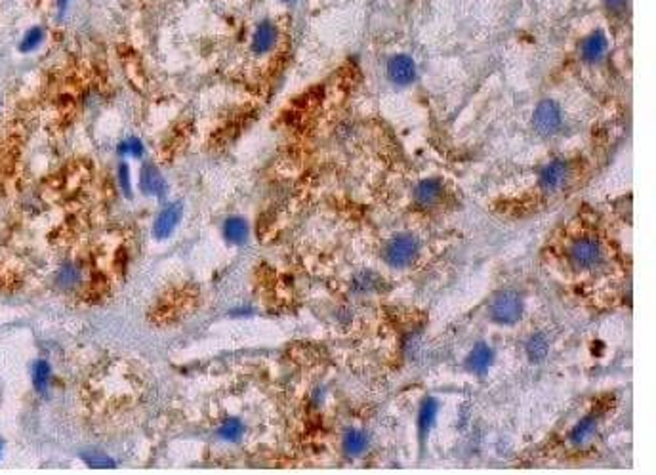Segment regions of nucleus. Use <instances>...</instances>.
I'll list each match as a JSON object with an SVG mask.
<instances>
[{
  "label": "nucleus",
  "mask_w": 656,
  "mask_h": 475,
  "mask_svg": "<svg viewBox=\"0 0 656 475\" xmlns=\"http://www.w3.org/2000/svg\"><path fill=\"white\" fill-rule=\"evenodd\" d=\"M420 244L418 237L413 233H399L395 235L384 248V260L388 263L389 268H408L413 265L420 256Z\"/></svg>",
  "instance_id": "f257e3e1"
},
{
  "label": "nucleus",
  "mask_w": 656,
  "mask_h": 475,
  "mask_svg": "<svg viewBox=\"0 0 656 475\" xmlns=\"http://www.w3.org/2000/svg\"><path fill=\"white\" fill-rule=\"evenodd\" d=\"M525 311V302L515 290H506L500 292L490 304V319L496 325L513 326L521 321Z\"/></svg>",
  "instance_id": "f03ea898"
},
{
  "label": "nucleus",
  "mask_w": 656,
  "mask_h": 475,
  "mask_svg": "<svg viewBox=\"0 0 656 475\" xmlns=\"http://www.w3.org/2000/svg\"><path fill=\"white\" fill-rule=\"evenodd\" d=\"M570 263L580 271H592L597 265H601L605 252L597 239L594 237H580L576 239L569 252Z\"/></svg>",
  "instance_id": "7ed1b4c3"
},
{
  "label": "nucleus",
  "mask_w": 656,
  "mask_h": 475,
  "mask_svg": "<svg viewBox=\"0 0 656 475\" xmlns=\"http://www.w3.org/2000/svg\"><path fill=\"white\" fill-rule=\"evenodd\" d=\"M563 126V109L553 100H542L532 113V128L542 138H551Z\"/></svg>",
  "instance_id": "20e7f679"
},
{
  "label": "nucleus",
  "mask_w": 656,
  "mask_h": 475,
  "mask_svg": "<svg viewBox=\"0 0 656 475\" xmlns=\"http://www.w3.org/2000/svg\"><path fill=\"white\" fill-rule=\"evenodd\" d=\"M570 180V164L563 159H553L551 163H548L544 168L540 170L538 176V185L548 191V193H556L559 189H563Z\"/></svg>",
  "instance_id": "39448f33"
},
{
  "label": "nucleus",
  "mask_w": 656,
  "mask_h": 475,
  "mask_svg": "<svg viewBox=\"0 0 656 475\" xmlns=\"http://www.w3.org/2000/svg\"><path fill=\"white\" fill-rule=\"evenodd\" d=\"M416 62L408 54H395L388 62V79L397 86H408L416 79Z\"/></svg>",
  "instance_id": "423d86ee"
},
{
  "label": "nucleus",
  "mask_w": 656,
  "mask_h": 475,
  "mask_svg": "<svg viewBox=\"0 0 656 475\" xmlns=\"http://www.w3.org/2000/svg\"><path fill=\"white\" fill-rule=\"evenodd\" d=\"M606 52H609V38H606V35L601 29L589 33L580 44L582 59L589 63V65L603 62Z\"/></svg>",
  "instance_id": "0eeeda50"
},
{
  "label": "nucleus",
  "mask_w": 656,
  "mask_h": 475,
  "mask_svg": "<svg viewBox=\"0 0 656 475\" xmlns=\"http://www.w3.org/2000/svg\"><path fill=\"white\" fill-rule=\"evenodd\" d=\"M183 216V205L182 202H170L168 207H164L161 214L156 216L155 225H153V235L156 239H166L170 237L178 224L182 222Z\"/></svg>",
  "instance_id": "6e6552de"
},
{
  "label": "nucleus",
  "mask_w": 656,
  "mask_h": 475,
  "mask_svg": "<svg viewBox=\"0 0 656 475\" xmlns=\"http://www.w3.org/2000/svg\"><path fill=\"white\" fill-rule=\"evenodd\" d=\"M277 40H279V29L277 25L271 21V19H263L260 21L256 27V31L252 35V44L251 48L254 54H267L275 48Z\"/></svg>",
  "instance_id": "1a4fd4ad"
},
{
  "label": "nucleus",
  "mask_w": 656,
  "mask_h": 475,
  "mask_svg": "<svg viewBox=\"0 0 656 475\" xmlns=\"http://www.w3.org/2000/svg\"><path fill=\"white\" fill-rule=\"evenodd\" d=\"M494 365V350L485 342H479L473 345V350L469 351L466 357V369L477 376L487 374L488 369Z\"/></svg>",
  "instance_id": "9d476101"
},
{
  "label": "nucleus",
  "mask_w": 656,
  "mask_h": 475,
  "mask_svg": "<svg viewBox=\"0 0 656 475\" xmlns=\"http://www.w3.org/2000/svg\"><path fill=\"white\" fill-rule=\"evenodd\" d=\"M139 189L144 191L147 197H156V199H163L168 185L164 182V178L161 172L153 166V164H145L142 172H139Z\"/></svg>",
  "instance_id": "9b49d317"
},
{
  "label": "nucleus",
  "mask_w": 656,
  "mask_h": 475,
  "mask_svg": "<svg viewBox=\"0 0 656 475\" xmlns=\"http://www.w3.org/2000/svg\"><path fill=\"white\" fill-rule=\"evenodd\" d=\"M443 195V182L439 178H427L414 188V202L422 208L437 205Z\"/></svg>",
  "instance_id": "f8f14e48"
},
{
  "label": "nucleus",
  "mask_w": 656,
  "mask_h": 475,
  "mask_svg": "<svg viewBox=\"0 0 656 475\" xmlns=\"http://www.w3.org/2000/svg\"><path fill=\"white\" fill-rule=\"evenodd\" d=\"M221 231H224V237L227 243L233 244V246H241L251 237V225L241 216H231V218H227L224 222Z\"/></svg>",
  "instance_id": "ddd939ff"
},
{
  "label": "nucleus",
  "mask_w": 656,
  "mask_h": 475,
  "mask_svg": "<svg viewBox=\"0 0 656 475\" xmlns=\"http://www.w3.org/2000/svg\"><path fill=\"white\" fill-rule=\"evenodd\" d=\"M369 445H370L369 433L364 432V430H359V428L347 430V432L344 433V439H342L344 452L350 458L363 457L364 452L369 450Z\"/></svg>",
  "instance_id": "4468645a"
},
{
  "label": "nucleus",
  "mask_w": 656,
  "mask_h": 475,
  "mask_svg": "<svg viewBox=\"0 0 656 475\" xmlns=\"http://www.w3.org/2000/svg\"><path fill=\"white\" fill-rule=\"evenodd\" d=\"M437 414H439L437 399H433V397H425V399L422 401V405H420V411H418L420 437L425 439V435L432 432L433 424H435V420H437Z\"/></svg>",
  "instance_id": "2eb2a0df"
},
{
  "label": "nucleus",
  "mask_w": 656,
  "mask_h": 475,
  "mask_svg": "<svg viewBox=\"0 0 656 475\" xmlns=\"http://www.w3.org/2000/svg\"><path fill=\"white\" fill-rule=\"evenodd\" d=\"M595 432H597V416L587 414L582 420H578L575 428L570 430V443L576 445V447L586 445L589 439L594 437Z\"/></svg>",
  "instance_id": "dca6fc26"
},
{
  "label": "nucleus",
  "mask_w": 656,
  "mask_h": 475,
  "mask_svg": "<svg viewBox=\"0 0 656 475\" xmlns=\"http://www.w3.org/2000/svg\"><path fill=\"white\" fill-rule=\"evenodd\" d=\"M525 353L531 359V363H540L544 361L548 353H550V340L546 336L544 332H536L532 334L525 344Z\"/></svg>",
  "instance_id": "f3484780"
},
{
  "label": "nucleus",
  "mask_w": 656,
  "mask_h": 475,
  "mask_svg": "<svg viewBox=\"0 0 656 475\" xmlns=\"http://www.w3.org/2000/svg\"><path fill=\"white\" fill-rule=\"evenodd\" d=\"M218 433L227 443H238L244 435V424L238 418H227L219 425Z\"/></svg>",
  "instance_id": "a211bd4d"
},
{
  "label": "nucleus",
  "mask_w": 656,
  "mask_h": 475,
  "mask_svg": "<svg viewBox=\"0 0 656 475\" xmlns=\"http://www.w3.org/2000/svg\"><path fill=\"white\" fill-rule=\"evenodd\" d=\"M355 287L359 292H374L380 288V277L372 271H363L361 275L355 277Z\"/></svg>",
  "instance_id": "6ab92c4d"
},
{
  "label": "nucleus",
  "mask_w": 656,
  "mask_h": 475,
  "mask_svg": "<svg viewBox=\"0 0 656 475\" xmlns=\"http://www.w3.org/2000/svg\"><path fill=\"white\" fill-rule=\"evenodd\" d=\"M44 40V29L42 27H33L29 31L25 33V37L19 44V50L21 52H33L35 48L40 46V42Z\"/></svg>",
  "instance_id": "aec40b11"
},
{
  "label": "nucleus",
  "mask_w": 656,
  "mask_h": 475,
  "mask_svg": "<svg viewBox=\"0 0 656 475\" xmlns=\"http://www.w3.org/2000/svg\"><path fill=\"white\" fill-rule=\"evenodd\" d=\"M117 151H119V155H122V156L125 155L142 156L144 155L145 147H144V142H142V139L134 138V136H132V138L122 139V142L119 144V147H117Z\"/></svg>",
  "instance_id": "412c9836"
},
{
  "label": "nucleus",
  "mask_w": 656,
  "mask_h": 475,
  "mask_svg": "<svg viewBox=\"0 0 656 475\" xmlns=\"http://www.w3.org/2000/svg\"><path fill=\"white\" fill-rule=\"evenodd\" d=\"M50 380V365L46 361H38L35 365V372H33V382H35V388L44 389L46 384Z\"/></svg>",
  "instance_id": "4be33fe9"
},
{
  "label": "nucleus",
  "mask_w": 656,
  "mask_h": 475,
  "mask_svg": "<svg viewBox=\"0 0 656 475\" xmlns=\"http://www.w3.org/2000/svg\"><path fill=\"white\" fill-rule=\"evenodd\" d=\"M119 183L120 189L125 191L126 197H132V182H130V166L128 164H120L119 166Z\"/></svg>",
  "instance_id": "5701e85b"
},
{
  "label": "nucleus",
  "mask_w": 656,
  "mask_h": 475,
  "mask_svg": "<svg viewBox=\"0 0 656 475\" xmlns=\"http://www.w3.org/2000/svg\"><path fill=\"white\" fill-rule=\"evenodd\" d=\"M603 2H605V6L609 8V10H613V12H620V10H624V8L628 6V2H630V0H603Z\"/></svg>",
  "instance_id": "b1692460"
},
{
  "label": "nucleus",
  "mask_w": 656,
  "mask_h": 475,
  "mask_svg": "<svg viewBox=\"0 0 656 475\" xmlns=\"http://www.w3.org/2000/svg\"><path fill=\"white\" fill-rule=\"evenodd\" d=\"M71 0H57V6H59V10H65V8H67V4H69Z\"/></svg>",
  "instance_id": "393cba45"
},
{
  "label": "nucleus",
  "mask_w": 656,
  "mask_h": 475,
  "mask_svg": "<svg viewBox=\"0 0 656 475\" xmlns=\"http://www.w3.org/2000/svg\"><path fill=\"white\" fill-rule=\"evenodd\" d=\"M281 2H284V4H294V2H298V0H281Z\"/></svg>",
  "instance_id": "a878e982"
}]
</instances>
